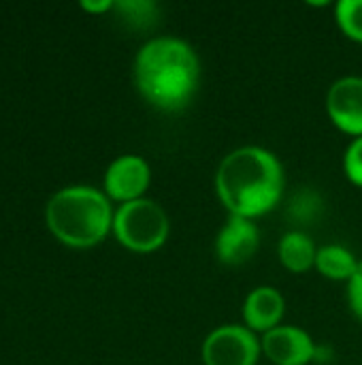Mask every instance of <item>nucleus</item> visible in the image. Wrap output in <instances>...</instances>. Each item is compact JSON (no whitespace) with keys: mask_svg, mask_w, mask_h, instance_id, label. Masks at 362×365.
<instances>
[{"mask_svg":"<svg viewBox=\"0 0 362 365\" xmlns=\"http://www.w3.org/2000/svg\"><path fill=\"white\" fill-rule=\"evenodd\" d=\"M201 81L196 51L181 38L158 36L134 60V83L143 98L162 111H179L194 98Z\"/></svg>","mask_w":362,"mask_h":365,"instance_id":"f257e3e1","label":"nucleus"},{"mask_svg":"<svg viewBox=\"0 0 362 365\" xmlns=\"http://www.w3.org/2000/svg\"><path fill=\"white\" fill-rule=\"evenodd\" d=\"M215 190L230 216L256 218L271 212L284 195L282 163L265 148L230 152L215 175Z\"/></svg>","mask_w":362,"mask_h":365,"instance_id":"f03ea898","label":"nucleus"},{"mask_svg":"<svg viewBox=\"0 0 362 365\" xmlns=\"http://www.w3.org/2000/svg\"><path fill=\"white\" fill-rule=\"evenodd\" d=\"M47 225L51 233L75 248L94 246L113 227L109 199L92 186H70L47 203Z\"/></svg>","mask_w":362,"mask_h":365,"instance_id":"7ed1b4c3","label":"nucleus"},{"mask_svg":"<svg viewBox=\"0 0 362 365\" xmlns=\"http://www.w3.org/2000/svg\"><path fill=\"white\" fill-rule=\"evenodd\" d=\"M117 240L134 252H151L169 237V218L164 210L149 199L122 203L113 216Z\"/></svg>","mask_w":362,"mask_h":365,"instance_id":"20e7f679","label":"nucleus"},{"mask_svg":"<svg viewBox=\"0 0 362 365\" xmlns=\"http://www.w3.org/2000/svg\"><path fill=\"white\" fill-rule=\"evenodd\" d=\"M262 346L252 329L224 325L213 329L203 342L205 365H256Z\"/></svg>","mask_w":362,"mask_h":365,"instance_id":"39448f33","label":"nucleus"},{"mask_svg":"<svg viewBox=\"0 0 362 365\" xmlns=\"http://www.w3.org/2000/svg\"><path fill=\"white\" fill-rule=\"evenodd\" d=\"M151 180L149 165L141 156H119L115 158L107 173H105V190L111 199L128 203L141 199V195L147 190Z\"/></svg>","mask_w":362,"mask_h":365,"instance_id":"423d86ee","label":"nucleus"},{"mask_svg":"<svg viewBox=\"0 0 362 365\" xmlns=\"http://www.w3.org/2000/svg\"><path fill=\"white\" fill-rule=\"evenodd\" d=\"M262 353L277 365H307L314 361L316 342L312 336L292 325H280L260 340Z\"/></svg>","mask_w":362,"mask_h":365,"instance_id":"0eeeda50","label":"nucleus"},{"mask_svg":"<svg viewBox=\"0 0 362 365\" xmlns=\"http://www.w3.org/2000/svg\"><path fill=\"white\" fill-rule=\"evenodd\" d=\"M326 109L337 128L362 137V77H341L326 94Z\"/></svg>","mask_w":362,"mask_h":365,"instance_id":"6e6552de","label":"nucleus"},{"mask_svg":"<svg viewBox=\"0 0 362 365\" xmlns=\"http://www.w3.org/2000/svg\"><path fill=\"white\" fill-rule=\"evenodd\" d=\"M260 246V231L250 218L230 216L215 240V255L224 265L247 263Z\"/></svg>","mask_w":362,"mask_h":365,"instance_id":"1a4fd4ad","label":"nucleus"},{"mask_svg":"<svg viewBox=\"0 0 362 365\" xmlns=\"http://www.w3.org/2000/svg\"><path fill=\"white\" fill-rule=\"evenodd\" d=\"M284 317V297L273 287L254 289L243 304V319L252 331H271Z\"/></svg>","mask_w":362,"mask_h":365,"instance_id":"9d476101","label":"nucleus"},{"mask_svg":"<svg viewBox=\"0 0 362 365\" xmlns=\"http://www.w3.org/2000/svg\"><path fill=\"white\" fill-rule=\"evenodd\" d=\"M277 252H280V261L284 263V267L294 274L307 272L312 265H316V257H318V250L312 237L303 231H288L282 237Z\"/></svg>","mask_w":362,"mask_h":365,"instance_id":"9b49d317","label":"nucleus"},{"mask_svg":"<svg viewBox=\"0 0 362 365\" xmlns=\"http://www.w3.org/2000/svg\"><path fill=\"white\" fill-rule=\"evenodd\" d=\"M324 216V199L322 195L312 186H301L294 190V195L288 201L286 218L301 231L307 227H314Z\"/></svg>","mask_w":362,"mask_h":365,"instance_id":"f8f14e48","label":"nucleus"},{"mask_svg":"<svg viewBox=\"0 0 362 365\" xmlns=\"http://www.w3.org/2000/svg\"><path fill=\"white\" fill-rule=\"evenodd\" d=\"M316 267L322 276H326L331 280H348L350 282L358 269V261L344 246H324L318 250Z\"/></svg>","mask_w":362,"mask_h":365,"instance_id":"ddd939ff","label":"nucleus"},{"mask_svg":"<svg viewBox=\"0 0 362 365\" xmlns=\"http://www.w3.org/2000/svg\"><path fill=\"white\" fill-rule=\"evenodd\" d=\"M113 9H117L119 17L124 24L137 30L151 28L158 21V6L147 0H126V2H115Z\"/></svg>","mask_w":362,"mask_h":365,"instance_id":"4468645a","label":"nucleus"},{"mask_svg":"<svg viewBox=\"0 0 362 365\" xmlns=\"http://www.w3.org/2000/svg\"><path fill=\"white\" fill-rule=\"evenodd\" d=\"M335 17L346 36L362 43V0H339Z\"/></svg>","mask_w":362,"mask_h":365,"instance_id":"2eb2a0df","label":"nucleus"},{"mask_svg":"<svg viewBox=\"0 0 362 365\" xmlns=\"http://www.w3.org/2000/svg\"><path fill=\"white\" fill-rule=\"evenodd\" d=\"M344 169L350 178V182H354L356 186H362V137H356L346 156H344Z\"/></svg>","mask_w":362,"mask_h":365,"instance_id":"dca6fc26","label":"nucleus"},{"mask_svg":"<svg viewBox=\"0 0 362 365\" xmlns=\"http://www.w3.org/2000/svg\"><path fill=\"white\" fill-rule=\"evenodd\" d=\"M348 299H350V308L356 314V319L362 321V261L358 263L356 274L352 276V280L348 282Z\"/></svg>","mask_w":362,"mask_h":365,"instance_id":"f3484780","label":"nucleus"},{"mask_svg":"<svg viewBox=\"0 0 362 365\" xmlns=\"http://www.w3.org/2000/svg\"><path fill=\"white\" fill-rule=\"evenodd\" d=\"M115 2L111 0H100V2H90V0H83L81 6L87 9V11H94V13H100V11H107V9H113Z\"/></svg>","mask_w":362,"mask_h":365,"instance_id":"a211bd4d","label":"nucleus"},{"mask_svg":"<svg viewBox=\"0 0 362 365\" xmlns=\"http://www.w3.org/2000/svg\"><path fill=\"white\" fill-rule=\"evenodd\" d=\"M331 357H333V351H331V349H324V346H318V344H316L314 361H318V364H326V361H331Z\"/></svg>","mask_w":362,"mask_h":365,"instance_id":"6ab92c4d","label":"nucleus"}]
</instances>
